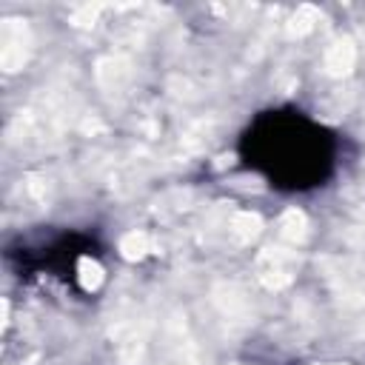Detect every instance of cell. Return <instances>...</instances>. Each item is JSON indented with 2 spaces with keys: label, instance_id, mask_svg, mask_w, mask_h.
Listing matches in <instances>:
<instances>
[{
  "label": "cell",
  "instance_id": "cell-1",
  "mask_svg": "<svg viewBox=\"0 0 365 365\" xmlns=\"http://www.w3.org/2000/svg\"><path fill=\"white\" fill-rule=\"evenodd\" d=\"M245 165L279 191L325 185L336 168V137L297 108L262 111L240 140Z\"/></svg>",
  "mask_w": 365,
  "mask_h": 365
}]
</instances>
